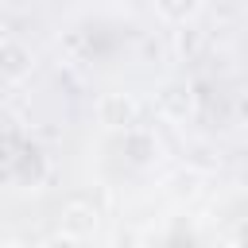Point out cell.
I'll list each match as a JSON object with an SVG mask.
<instances>
[{
    "mask_svg": "<svg viewBox=\"0 0 248 248\" xmlns=\"http://www.w3.org/2000/svg\"><path fill=\"white\" fill-rule=\"evenodd\" d=\"M205 0H155V12L167 19V23H190L198 12H202Z\"/></svg>",
    "mask_w": 248,
    "mask_h": 248,
    "instance_id": "5b68a950",
    "label": "cell"
},
{
    "mask_svg": "<svg viewBox=\"0 0 248 248\" xmlns=\"http://www.w3.org/2000/svg\"><path fill=\"white\" fill-rule=\"evenodd\" d=\"M97 120H101V128H108V132H124V128H132V124L140 120V101H136L132 93H124V89L105 93V97L97 101Z\"/></svg>",
    "mask_w": 248,
    "mask_h": 248,
    "instance_id": "6da1fadb",
    "label": "cell"
},
{
    "mask_svg": "<svg viewBox=\"0 0 248 248\" xmlns=\"http://www.w3.org/2000/svg\"><path fill=\"white\" fill-rule=\"evenodd\" d=\"M232 112H236V120L248 128V89H240V93H236V101H232Z\"/></svg>",
    "mask_w": 248,
    "mask_h": 248,
    "instance_id": "ba28073f",
    "label": "cell"
},
{
    "mask_svg": "<svg viewBox=\"0 0 248 248\" xmlns=\"http://www.w3.org/2000/svg\"><path fill=\"white\" fill-rule=\"evenodd\" d=\"M93 229H97V209H93V205H81V202H74V205L62 213V232H66L70 240L93 236Z\"/></svg>",
    "mask_w": 248,
    "mask_h": 248,
    "instance_id": "277c9868",
    "label": "cell"
},
{
    "mask_svg": "<svg viewBox=\"0 0 248 248\" xmlns=\"http://www.w3.org/2000/svg\"><path fill=\"white\" fill-rule=\"evenodd\" d=\"M198 46H202V31L190 27V23H182V31H178V50H182V54H194Z\"/></svg>",
    "mask_w": 248,
    "mask_h": 248,
    "instance_id": "52a82bcc",
    "label": "cell"
},
{
    "mask_svg": "<svg viewBox=\"0 0 248 248\" xmlns=\"http://www.w3.org/2000/svg\"><path fill=\"white\" fill-rule=\"evenodd\" d=\"M31 70H35L31 46L19 43V39H4V43H0V78H4V81H23Z\"/></svg>",
    "mask_w": 248,
    "mask_h": 248,
    "instance_id": "3957f363",
    "label": "cell"
},
{
    "mask_svg": "<svg viewBox=\"0 0 248 248\" xmlns=\"http://www.w3.org/2000/svg\"><path fill=\"white\" fill-rule=\"evenodd\" d=\"M236 236H240V240H248V225H244V229H240V232H236Z\"/></svg>",
    "mask_w": 248,
    "mask_h": 248,
    "instance_id": "9c48e42d",
    "label": "cell"
},
{
    "mask_svg": "<svg viewBox=\"0 0 248 248\" xmlns=\"http://www.w3.org/2000/svg\"><path fill=\"white\" fill-rule=\"evenodd\" d=\"M124 140L132 143V147H128V151H132V155H128L132 163H147V159H151V155L159 151V143H155V136H151V132H140L136 124H132V128H124Z\"/></svg>",
    "mask_w": 248,
    "mask_h": 248,
    "instance_id": "8992f818",
    "label": "cell"
},
{
    "mask_svg": "<svg viewBox=\"0 0 248 248\" xmlns=\"http://www.w3.org/2000/svg\"><path fill=\"white\" fill-rule=\"evenodd\" d=\"M155 108H159V116L163 120H186L190 112H194V89L186 85V81H167L159 93H155Z\"/></svg>",
    "mask_w": 248,
    "mask_h": 248,
    "instance_id": "7a4b0ae2",
    "label": "cell"
}]
</instances>
